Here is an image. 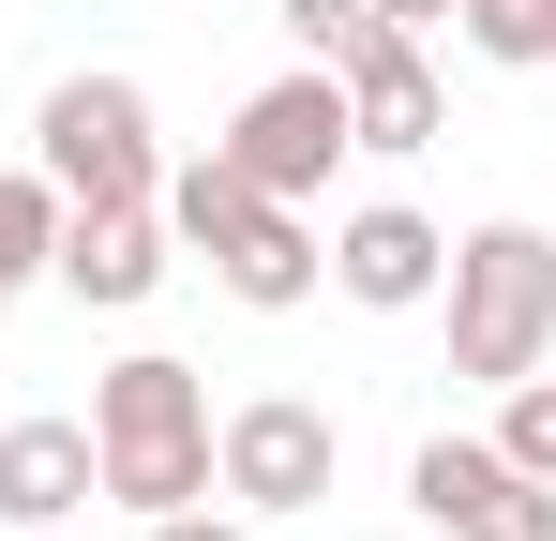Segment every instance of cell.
<instances>
[{"label":"cell","mask_w":556,"mask_h":541,"mask_svg":"<svg viewBox=\"0 0 556 541\" xmlns=\"http://www.w3.org/2000/svg\"><path fill=\"white\" fill-rule=\"evenodd\" d=\"M376 15H391V30H437V15H452V0H376Z\"/></svg>","instance_id":"obj_15"},{"label":"cell","mask_w":556,"mask_h":541,"mask_svg":"<svg viewBox=\"0 0 556 541\" xmlns=\"http://www.w3.org/2000/svg\"><path fill=\"white\" fill-rule=\"evenodd\" d=\"M166 241L211 256V286H226V301H256V316H301V301L331 286V241L301 226V196H256L226 151L166 166Z\"/></svg>","instance_id":"obj_1"},{"label":"cell","mask_w":556,"mask_h":541,"mask_svg":"<svg viewBox=\"0 0 556 541\" xmlns=\"http://www.w3.org/2000/svg\"><path fill=\"white\" fill-rule=\"evenodd\" d=\"M437 301H452V376L511 391V376H542V347H556V241L527 226V211H496V226L452 241Z\"/></svg>","instance_id":"obj_3"},{"label":"cell","mask_w":556,"mask_h":541,"mask_svg":"<svg viewBox=\"0 0 556 541\" xmlns=\"http://www.w3.org/2000/svg\"><path fill=\"white\" fill-rule=\"evenodd\" d=\"M30 541H76V527H30Z\"/></svg>","instance_id":"obj_16"},{"label":"cell","mask_w":556,"mask_h":541,"mask_svg":"<svg viewBox=\"0 0 556 541\" xmlns=\"http://www.w3.org/2000/svg\"><path fill=\"white\" fill-rule=\"evenodd\" d=\"M105 496V466H91V422H0V527L30 541V527H76Z\"/></svg>","instance_id":"obj_10"},{"label":"cell","mask_w":556,"mask_h":541,"mask_svg":"<svg viewBox=\"0 0 556 541\" xmlns=\"http://www.w3.org/2000/svg\"><path fill=\"white\" fill-rule=\"evenodd\" d=\"M166 196H91V211H61V256H46V286H76L91 316H136L151 286H166Z\"/></svg>","instance_id":"obj_8"},{"label":"cell","mask_w":556,"mask_h":541,"mask_svg":"<svg viewBox=\"0 0 556 541\" xmlns=\"http://www.w3.org/2000/svg\"><path fill=\"white\" fill-rule=\"evenodd\" d=\"M30 166L61 180V211H91V196H166L151 90H136V76H61L46 105H30Z\"/></svg>","instance_id":"obj_4"},{"label":"cell","mask_w":556,"mask_h":541,"mask_svg":"<svg viewBox=\"0 0 556 541\" xmlns=\"http://www.w3.org/2000/svg\"><path fill=\"white\" fill-rule=\"evenodd\" d=\"M46 256H61V180H46V166H0V316L46 286Z\"/></svg>","instance_id":"obj_11"},{"label":"cell","mask_w":556,"mask_h":541,"mask_svg":"<svg viewBox=\"0 0 556 541\" xmlns=\"http://www.w3.org/2000/svg\"><path fill=\"white\" fill-rule=\"evenodd\" d=\"M466 61H496V76H542L556 61V0H452Z\"/></svg>","instance_id":"obj_12"},{"label":"cell","mask_w":556,"mask_h":541,"mask_svg":"<svg viewBox=\"0 0 556 541\" xmlns=\"http://www.w3.org/2000/svg\"><path fill=\"white\" fill-rule=\"evenodd\" d=\"M91 466L121 512H195L211 496V391H195V361L136 347L91 376Z\"/></svg>","instance_id":"obj_2"},{"label":"cell","mask_w":556,"mask_h":541,"mask_svg":"<svg viewBox=\"0 0 556 541\" xmlns=\"http://www.w3.org/2000/svg\"><path fill=\"white\" fill-rule=\"evenodd\" d=\"M437 270H452V226H437V211H406V196H376V211L331 226V286H346L362 316H421V301H437Z\"/></svg>","instance_id":"obj_9"},{"label":"cell","mask_w":556,"mask_h":541,"mask_svg":"<svg viewBox=\"0 0 556 541\" xmlns=\"http://www.w3.org/2000/svg\"><path fill=\"white\" fill-rule=\"evenodd\" d=\"M331 406H301V391H256V406H226L211 422V496H241L256 527H286V512H316L331 496Z\"/></svg>","instance_id":"obj_5"},{"label":"cell","mask_w":556,"mask_h":541,"mask_svg":"<svg viewBox=\"0 0 556 541\" xmlns=\"http://www.w3.org/2000/svg\"><path fill=\"white\" fill-rule=\"evenodd\" d=\"M406 512L437 541H556V481H527L496 437H421L406 451Z\"/></svg>","instance_id":"obj_6"},{"label":"cell","mask_w":556,"mask_h":541,"mask_svg":"<svg viewBox=\"0 0 556 541\" xmlns=\"http://www.w3.org/2000/svg\"><path fill=\"white\" fill-rule=\"evenodd\" d=\"M211 151H226V166L256 180V196H316V180L346 166L362 136H346V90H331L316 61H301V76H271L256 105H241V121H226V136H211Z\"/></svg>","instance_id":"obj_7"},{"label":"cell","mask_w":556,"mask_h":541,"mask_svg":"<svg viewBox=\"0 0 556 541\" xmlns=\"http://www.w3.org/2000/svg\"><path fill=\"white\" fill-rule=\"evenodd\" d=\"M151 541H256V512H211L195 496V512H151Z\"/></svg>","instance_id":"obj_14"},{"label":"cell","mask_w":556,"mask_h":541,"mask_svg":"<svg viewBox=\"0 0 556 541\" xmlns=\"http://www.w3.org/2000/svg\"><path fill=\"white\" fill-rule=\"evenodd\" d=\"M496 451H511L527 481H556V376H511V391H496Z\"/></svg>","instance_id":"obj_13"}]
</instances>
